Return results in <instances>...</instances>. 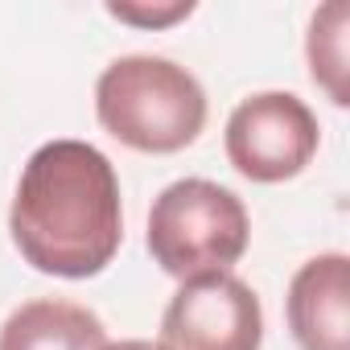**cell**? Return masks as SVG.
Returning a JSON list of instances; mask_svg holds the SVG:
<instances>
[{
	"label": "cell",
	"mask_w": 350,
	"mask_h": 350,
	"mask_svg": "<svg viewBox=\"0 0 350 350\" xmlns=\"http://www.w3.org/2000/svg\"><path fill=\"white\" fill-rule=\"evenodd\" d=\"M9 231L21 260L46 276H99L124 239L116 165L87 140L42 144L17 182Z\"/></svg>",
	"instance_id": "6da1fadb"
},
{
	"label": "cell",
	"mask_w": 350,
	"mask_h": 350,
	"mask_svg": "<svg viewBox=\"0 0 350 350\" xmlns=\"http://www.w3.org/2000/svg\"><path fill=\"white\" fill-rule=\"evenodd\" d=\"M95 116L120 144L136 152H178L206 128V91L178 62L128 54L99 75Z\"/></svg>",
	"instance_id": "7a4b0ae2"
},
{
	"label": "cell",
	"mask_w": 350,
	"mask_h": 350,
	"mask_svg": "<svg viewBox=\"0 0 350 350\" xmlns=\"http://www.w3.org/2000/svg\"><path fill=\"white\" fill-rule=\"evenodd\" d=\"M252 239L247 206L219 182L182 178L165 186L148 211V252L161 272L194 280L211 272H231Z\"/></svg>",
	"instance_id": "3957f363"
},
{
	"label": "cell",
	"mask_w": 350,
	"mask_h": 350,
	"mask_svg": "<svg viewBox=\"0 0 350 350\" xmlns=\"http://www.w3.org/2000/svg\"><path fill=\"white\" fill-rule=\"evenodd\" d=\"M321 140L317 116L288 91H260L227 120V157L247 182H288L313 161Z\"/></svg>",
	"instance_id": "277c9868"
},
{
	"label": "cell",
	"mask_w": 350,
	"mask_h": 350,
	"mask_svg": "<svg viewBox=\"0 0 350 350\" xmlns=\"http://www.w3.org/2000/svg\"><path fill=\"white\" fill-rule=\"evenodd\" d=\"M264 309L235 272L182 280L161 317L165 350H260Z\"/></svg>",
	"instance_id": "5b68a950"
},
{
	"label": "cell",
	"mask_w": 350,
	"mask_h": 350,
	"mask_svg": "<svg viewBox=\"0 0 350 350\" xmlns=\"http://www.w3.org/2000/svg\"><path fill=\"white\" fill-rule=\"evenodd\" d=\"M284 313L301 350H350V260L325 252L301 264Z\"/></svg>",
	"instance_id": "8992f818"
},
{
	"label": "cell",
	"mask_w": 350,
	"mask_h": 350,
	"mask_svg": "<svg viewBox=\"0 0 350 350\" xmlns=\"http://www.w3.org/2000/svg\"><path fill=\"white\" fill-rule=\"evenodd\" d=\"M103 346H107L103 321L87 305L58 297L21 305L0 329V350H103Z\"/></svg>",
	"instance_id": "52a82bcc"
},
{
	"label": "cell",
	"mask_w": 350,
	"mask_h": 350,
	"mask_svg": "<svg viewBox=\"0 0 350 350\" xmlns=\"http://www.w3.org/2000/svg\"><path fill=\"white\" fill-rule=\"evenodd\" d=\"M346 25H350V9L342 0H329L325 9L313 13L309 25V75L313 83L338 103H350V87H346Z\"/></svg>",
	"instance_id": "ba28073f"
},
{
	"label": "cell",
	"mask_w": 350,
	"mask_h": 350,
	"mask_svg": "<svg viewBox=\"0 0 350 350\" xmlns=\"http://www.w3.org/2000/svg\"><path fill=\"white\" fill-rule=\"evenodd\" d=\"M107 13L116 21H128V25H140V29H161V25H173L194 13V0H173V5H107Z\"/></svg>",
	"instance_id": "9c48e42d"
},
{
	"label": "cell",
	"mask_w": 350,
	"mask_h": 350,
	"mask_svg": "<svg viewBox=\"0 0 350 350\" xmlns=\"http://www.w3.org/2000/svg\"><path fill=\"white\" fill-rule=\"evenodd\" d=\"M103 350H165L161 342H144V338H124V342H107Z\"/></svg>",
	"instance_id": "30bf717a"
}]
</instances>
